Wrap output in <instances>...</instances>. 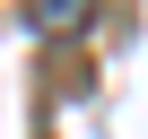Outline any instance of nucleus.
I'll use <instances>...</instances> for the list:
<instances>
[{"mask_svg": "<svg viewBox=\"0 0 148 139\" xmlns=\"http://www.w3.org/2000/svg\"><path fill=\"white\" fill-rule=\"evenodd\" d=\"M79 18H87V0H35V26H44V35H52V26H79Z\"/></svg>", "mask_w": 148, "mask_h": 139, "instance_id": "nucleus-1", "label": "nucleus"}]
</instances>
